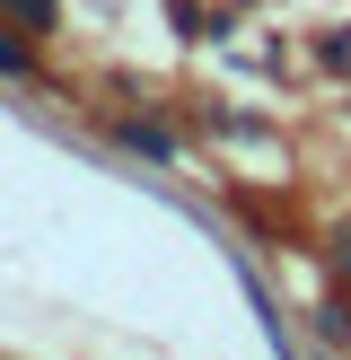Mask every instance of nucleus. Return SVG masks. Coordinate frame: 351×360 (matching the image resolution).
Here are the masks:
<instances>
[{"label": "nucleus", "instance_id": "obj_1", "mask_svg": "<svg viewBox=\"0 0 351 360\" xmlns=\"http://www.w3.org/2000/svg\"><path fill=\"white\" fill-rule=\"evenodd\" d=\"M123 141H132L140 158H176V141H167V132H150V123H123Z\"/></svg>", "mask_w": 351, "mask_h": 360}, {"label": "nucleus", "instance_id": "obj_2", "mask_svg": "<svg viewBox=\"0 0 351 360\" xmlns=\"http://www.w3.org/2000/svg\"><path fill=\"white\" fill-rule=\"evenodd\" d=\"M18 18H27V27H53V0H9Z\"/></svg>", "mask_w": 351, "mask_h": 360}, {"label": "nucleus", "instance_id": "obj_3", "mask_svg": "<svg viewBox=\"0 0 351 360\" xmlns=\"http://www.w3.org/2000/svg\"><path fill=\"white\" fill-rule=\"evenodd\" d=\"M0 70H27V44H9V35H0Z\"/></svg>", "mask_w": 351, "mask_h": 360}]
</instances>
